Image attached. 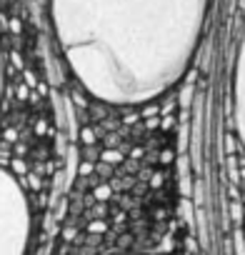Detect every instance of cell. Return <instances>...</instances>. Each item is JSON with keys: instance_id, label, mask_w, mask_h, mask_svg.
I'll return each instance as SVG.
<instances>
[{"instance_id": "6da1fadb", "label": "cell", "mask_w": 245, "mask_h": 255, "mask_svg": "<svg viewBox=\"0 0 245 255\" xmlns=\"http://www.w3.org/2000/svg\"><path fill=\"white\" fill-rule=\"evenodd\" d=\"M208 0H50L53 35L75 83L108 105H140L188 70Z\"/></svg>"}, {"instance_id": "3957f363", "label": "cell", "mask_w": 245, "mask_h": 255, "mask_svg": "<svg viewBox=\"0 0 245 255\" xmlns=\"http://www.w3.org/2000/svg\"><path fill=\"white\" fill-rule=\"evenodd\" d=\"M233 115H235V128L245 148V33L238 48L235 58V73H233Z\"/></svg>"}, {"instance_id": "7a4b0ae2", "label": "cell", "mask_w": 245, "mask_h": 255, "mask_svg": "<svg viewBox=\"0 0 245 255\" xmlns=\"http://www.w3.org/2000/svg\"><path fill=\"white\" fill-rule=\"evenodd\" d=\"M33 210L23 183L0 165V255H28Z\"/></svg>"}, {"instance_id": "277c9868", "label": "cell", "mask_w": 245, "mask_h": 255, "mask_svg": "<svg viewBox=\"0 0 245 255\" xmlns=\"http://www.w3.org/2000/svg\"><path fill=\"white\" fill-rule=\"evenodd\" d=\"M3 90H5V63L3 55H0V100H3Z\"/></svg>"}]
</instances>
